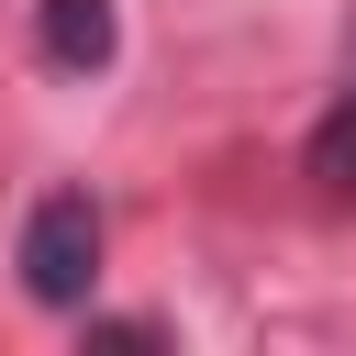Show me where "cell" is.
Wrapping results in <instances>:
<instances>
[{
	"instance_id": "6da1fadb",
	"label": "cell",
	"mask_w": 356,
	"mask_h": 356,
	"mask_svg": "<svg viewBox=\"0 0 356 356\" xmlns=\"http://www.w3.org/2000/svg\"><path fill=\"white\" fill-rule=\"evenodd\" d=\"M11 267H22V289H33L44 312H78L89 278H100V200H89V189H44V200L22 211Z\"/></svg>"
},
{
	"instance_id": "3957f363",
	"label": "cell",
	"mask_w": 356,
	"mask_h": 356,
	"mask_svg": "<svg viewBox=\"0 0 356 356\" xmlns=\"http://www.w3.org/2000/svg\"><path fill=\"white\" fill-rule=\"evenodd\" d=\"M312 178H323V200H356V78H345V100L312 122Z\"/></svg>"
},
{
	"instance_id": "7a4b0ae2",
	"label": "cell",
	"mask_w": 356,
	"mask_h": 356,
	"mask_svg": "<svg viewBox=\"0 0 356 356\" xmlns=\"http://www.w3.org/2000/svg\"><path fill=\"white\" fill-rule=\"evenodd\" d=\"M33 44H44V67L100 78V67L122 56V11H111V0H44V11H33Z\"/></svg>"
}]
</instances>
